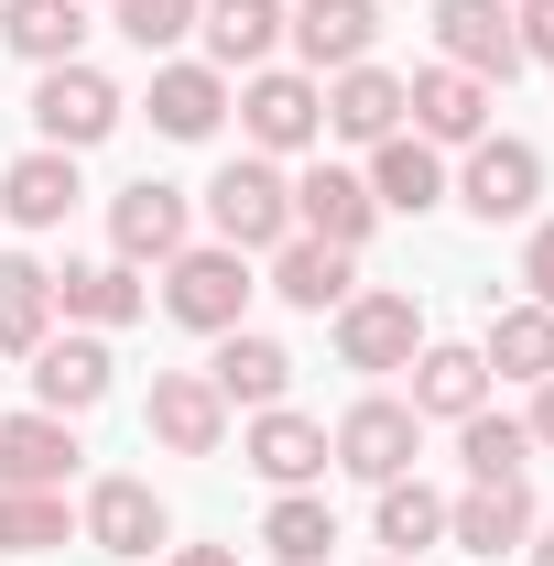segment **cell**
<instances>
[{
  "label": "cell",
  "instance_id": "7402d4cb",
  "mask_svg": "<svg viewBox=\"0 0 554 566\" xmlns=\"http://www.w3.org/2000/svg\"><path fill=\"white\" fill-rule=\"evenodd\" d=\"M196 33H207V66L228 76H251V66H273V44H283V0H207L196 11Z\"/></svg>",
  "mask_w": 554,
  "mask_h": 566
},
{
  "label": "cell",
  "instance_id": "f1b7e54d",
  "mask_svg": "<svg viewBox=\"0 0 554 566\" xmlns=\"http://www.w3.org/2000/svg\"><path fill=\"white\" fill-rule=\"evenodd\" d=\"M479 359L500 370V381H554V305H500Z\"/></svg>",
  "mask_w": 554,
  "mask_h": 566
},
{
  "label": "cell",
  "instance_id": "d6986e66",
  "mask_svg": "<svg viewBox=\"0 0 554 566\" xmlns=\"http://www.w3.org/2000/svg\"><path fill=\"white\" fill-rule=\"evenodd\" d=\"M370 197H381V208H403V218L446 208V153H435L424 132H392V142H370Z\"/></svg>",
  "mask_w": 554,
  "mask_h": 566
},
{
  "label": "cell",
  "instance_id": "60d3db41",
  "mask_svg": "<svg viewBox=\"0 0 554 566\" xmlns=\"http://www.w3.org/2000/svg\"><path fill=\"white\" fill-rule=\"evenodd\" d=\"M381 566H403V556H381Z\"/></svg>",
  "mask_w": 554,
  "mask_h": 566
},
{
  "label": "cell",
  "instance_id": "83f0119b",
  "mask_svg": "<svg viewBox=\"0 0 554 566\" xmlns=\"http://www.w3.org/2000/svg\"><path fill=\"white\" fill-rule=\"evenodd\" d=\"M44 338H55V273L22 262V251H0V349L33 359Z\"/></svg>",
  "mask_w": 554,
  "mask_h": 566
},
{
  "label": "cell",
  "instance_id": "5bb4252c",
  "mask_svg": "<svg viewBox=\"0 0 554 566\" xmlns=\"http://www.w3.org/2000/svg\"><path fill=\"white\" fill-rule=\"evenodd\" d=\"M283 33H294V55L305 66H370V44H381V0H294L283 11Z\"/></svg>",
  "mask_w": 554,
  "mask_h": 566
},
{
  "label": "cell",
  "instance_id": "277c9868",
  "mask_svg": "<svg viewBox=\"0 0 554 566\" xmlns=\"http://www.w3.org/2000/svg\"><path fill=\"white\" fill-rule=\"evenodd\" d=\"M446 197H457L468 218H489V229H500V218H533L544 208V153L489 132V142H468V175H457Z\"/></svg>",
  "mask_w": 554,
  "mask_h": 566
},
{
  "label": "cell",
  "instance_id": "3957f363",
  "mask_svg": "<svg viewBox=\"0 0 554 566\" xmlns=\"http://www.w3.org/2000/svg\"><path fill=\"white\" fill-rule=\"evenodd\" d=\"M239 132H251V153H305L327 132V87L294 66H251L239 76Z\"/></svg>",
  "mask_w": 554,
  "mask_h": 566
},
{
  "label": "cell",
  "instance_id": "4fadbf2b",
  "mask_svg": "<svg viewBox=\"0 0 554 566\" xmlns=\"http://www.w3.org/2000/svg\"><path fill=\"white\" fill-rule=\"evenodd\" d=\"M141 424H152L174 458H217V447H228V403H217L207 370H163L152 403H141Z\"/></svg>",
  "mask_w": 554,
  "mask_h": 566
},
{
  "label": "cell",
  "instance_id": "4dcf8cb0",
  "mask_svg": "<svg viewBox=\"0 0 554 566\" xmlns=\"http://www.w3.org/2000/svg\"><path fill=\"white\" fill-rule=\"evenodd\" d=\"M327 545H338V512L316 491H283L273 512H262V556L273 566H327Z\"/></svg>",
  "mask_w": 554,
  "mask_h": 566
},
{
  "label": "cell",
  "instance_id": "52a82bcc",
  "mask_svg": "<svg viewBox=\"0 0 554 566\" xmlns=\"http://www.w3.org/2000/svg\"><path fill=\"white\" fill-rule=\"evenodd\" d=\"M435 44H446V66H468L479 87H511V76H522L511 0H435Z\"/></svg>",
  "mask_w": 554,
  "mask_h": 566
},
{
  "label": "cell",
  "instance_id": "7a4b0ae2",
  "mask_svg": "<svg viewBox=\"0 0 554 566\" xmlns=\"http://www.w3.org/2000/svg\"><path fill=\"white\" fill-rule=\"evenodd\" d=\"M207 218H217L228 251H283L294 240V175H283L273 153H239V164H217Z\"/></svg>",
  "mask_w": 554,
  "mask_h": 566
},
{
  "label": "cell",
  "instance_id": "f35d334b",
  "mask_svg": "<svg viewBox=\"0 0 554 566\" xmlns=\"http://www.w3.org/2000/svg\"><path fill=\"white\" fill-rule=\"evenodd\" d=\"M174 566H239L228 545H174Z\"/></svg>",
  "mask_w": 554,
  "mask_h": 566
},
{
  "label": "cell",
  "instance_id": "ffe728a7",
  "mask_svg": "<svg viewBox=\"0 0 554 566\" xmlns=\"http://www.w3.org/2000/svg\"><path fill=\"white\" fill-rule=\"evenodd\" d=\"M207 381H217V403H283L294 392V359H283V338H262V327H228L217 338V359H207Z\"/></svg>",
  "mask_w": 554,
  "mask_h": 566
},
{
  "label": "cell",
  "instance_id": "cb8c5ba5",
  "mask_svg": "<svg viewBox=\"0 0 554 566\" xmlns=\"http://www.w3.org/2000/svg\"><path fill=\"white\" fill-rule=\"evenodd\" d=\"M228 120V76L217 66H152V132L163 142H207Z\"/></svg>",
  "mask_w": 554,
  "mask_h": 566
},
{
  "label": "cell",
  "instance_id": "6da1fadb",
  "mask_svg": "<svg viewBox=\"0 0 554 566\" xmlns=\"http://www.w3.org/2000/svg\"><path fill=\"white\" fill-rule=\"evenodd\" d=\"M163 316L174 327H196V338H228L239 316H251V251H228V240H185L174 262H163Z\"/></svg>",
  "mask_w": 554,
  "mask_h": 566
},
{
  "label": "cell",
  "instance_id": "e575fe53",
  "mask_svg": "<svg viewBox=\"0 0 554 566\" xmlns=\"http://www.w3.org/2000/svg\"><path fill=\"white\" fill-rule=\"evenodd\" d=\"M109 11H120V33H131L141 55H174V44L196 33V11H207V0H109Z\"/></svg>",
  "mask_w": 554,
  "mask_h": 566
},
{
  "label": "cell",
  "instance_id": "9a60e30c",
  "mask_svg": "<svg viewBox=\"0 0 554 566\" xmlns=\"http://www.w3.org/2000/svg\"><path fill=\"white\" fill-rule=\"evenodd\" d=\"M76 480V424L66 415H0V491H66Z\"/></svg>",
  "mask_w": 554,
  "mask_h": 566
},
{
  "label": "cell",
  "instance_id": "8992f818",
  "mask_svg": "<svg viewBox=\"0 0 554 566\" xmlns=\"http://www.w3.org/2000/svg\"><path fill=\"white\" fill-rule=\"evenodd\" d=\"M327 458H338L348 480L381 491V480H403V469L424 458V415H414V403H348V424L327 436Z\"/></svg>",
  "mask_w": 554,
  "mask_h": 566
},
{
  "label": "cell",
  "instance_id": "d6a6232c",
  "mask_svg": "<svg viewBox=\"0 0 554 566\" xmlns=\"http://www.w3.org/2000/svg\"><path fill=\"white\" fill-rule=\"evenodd\" d=\"M457 458H468V480H522V458H533V424L522 415H457Z\"/></svg>",
  "mask_w": 554,
  "mask_h": 566
},
{
  "label": "cell",
  "instance_id": "e0dca14e",
  "mask_svg": "<svg viewBox=\"0 0 554 566\" xmlns=\"http://www.w3.org/2000/svg\"><path fill=\"white\" fill-rule=\"evenodd\" d=\"M403 109H414V132L446 153V142H489V87L468 66H424L403 76Z\"/></svg>",
  "mask_w": 554,
  "mask_h": 566
},
{
  "label": "cell",
  "instance_id": "44dd1931",
  "mask_svg": "<svg viewBox=\"0 0 554 566\" xmlns=\"http://www.w3.org/2000/svg\"><path fill=\"white\" fill-rule=\"evenodd\" d=\"M327 132L338 142H392L403 132V76L392 66H338L327 76Z\"/></svg>",
  "mask_w": 554,
  "mask_h": 566
},
{
  "label": "cell",
  "instance_id": "74e56055",
  "mask_svg": "<svg viewBox=\"0 0 554 566\" xmlns=\"http://www.w3.org/2000/svg\"><path fill=\"white\" fill-rule=\"evenodd\" d=\"M522 424H533V447H554V381H533V415Z\"/></svg>",
  "mask_w": 554,
  "mask_h": 566
},
{
  "label": "cell",
  "instance_id": "5b68a950",
  "mask_svg": "<svg viewBox=\"0 0 554 566\" xmlns=\"http://www.w3.org/2000/svg\"><path fill=\"white\" fill-rule=\"evenodd\" d=\"M120 109H131V98L87 66V55H76V66H44V87H33V120H44V142H55V153L109 142V132H120Z\"/></svg>",
  "mask_w": 554,
  "mask_h": 566
},
{
  "label": "cell",
  "instance_id": "484cf974",
  "mask_svg": "<svg viewBox=\"0 0 554 566\" xmlns=\"http://www.w3.org/2000/svg\"><path fill=\"white\" fill-rule=\"evenodd\" d=\"M489 403V359L479 349H457V338H424L414 349V415H479Z\"/></svg>",
  "mask_w": 554,
  "mask_h": 566
},
{
  "label": "cell",
  "instance_id": "4316f807",
  "mask_svg": "<svg viewBox=\"0 0 554 566\" xmlns=\"http://www.w3.org/2000/svg\"><path fill=\"white\" fill-rule=\"evenodd\" d=\"M273 294L294 305V316H338V305H348V251H327V240L294 229V240L273 251Z\"/></svg>",
  "mask_w": 554,
  "mask_h": 566
},
{
  "label": "cell",
  "instance_id": "603a6c76",
  "mask_svg": "<svg viewBox=\"0 0 554 566\" xmlns=\"http://www.w3.org/2000/svg\"><path fill=\"white\" fill-rule=\"evenodd\" d=\"M87 545H98V556H152V545H163L152 480H98V491H87Z\"/></svg>",
  "mask_w": 554,
  "mask_h": 566
},
{
  "label": "cell",
  "instance_id": "30bf717a",
  "mask_svg": "<svg viewBox=\"0 0 554 566\" xmlns=\"http://www.w3.org/2000/svg\"><path fill=\"white\" fill-rule=\"evenodd\" d=\"M185 251V186H163V175H141L109 197V262H174Z\"/></svg>",
  "mask_w": 554,
  "mask_h": 566
},
{
  "label": "cell",
  "instance_id": "f546056e",
  "mask_svg": "<svg viewBox=\"0 0 554 566\" xmlns=\"http://www.w3.org/2000/svg\"><path fill=\"white\" fill-rule=\"evenodd\" d=\"M0 33H11V55H33V66H76L87 11H76V0H0Z\"/></svg>",
  "mask_w": 554,
  "mask_h": 566
},
{
  "label": "cell",
  "instance_id": "ba28073f",
  "mask_svg": "<svg viewBox=\"0 0 554 566\" xmlns=\"http://www.w3.org/2000/svg\"><path fill=\"white\" fill-rule=\"evenodd\" d=\"M294 229H305V240H327V251H359V240L381 229L370 175H348V164H305V175H294Z\"/></svg>",
  "mask_w": 554,
  "mask_h": 566
},
{
  "label": "cell",
  "instance_id": "9c48e42d",
  "mask_svg": "<svg viewBox=\"0 0 554 566\" xmlns=\"http://www.w3.org/2000/svg\"><path fill=\"white\" fill-rule=\"evenodd\" d=\"M414 349H424L414 294H348L338 305V359L348 370H414Z\"/></svg>",
  "mask_w": 554,
  "mask_h": 566
},
{
  "label": "cell",
  "instance_id": "ab89813d",
  "mask_svg": "<svg viewBox=\"0 0 554 566\" xmlns=\"http://www.w3.org/2000/svg\"><path fill=\"white\" fill-rule=\"evenodd\" d=\"M533 566H554V534H533Z\"/></svg>",
  "mask_w": 554,
  "mask_h": 566
},
{
  "label": "cell",
  "instance_id": "d590c367",
  "mask_svg": "<svg viewBox=\"0 0 554 566\" xmlns=\"http://www.w3.org/2000/svg\"><path fill=\"white\" fill-rule=\"evenodd\" d=\"M511 33H522V66H554V0H522Z\"/></svg>",
  "mask_w": 554,
  "mask_h": 566
},
{
  "label": "cell",
  "instance_id": "ac0fdd59",
  "mask_svg": "<svg viewBox=\"0 0 554 566\" xmlns=\"http://www.w3.org/2000/svg\"><path fill=\"white\" fill-rule=\"evenodd\" d=\"M76 197H87V186H76V153H55V142L0 175V218H11V229H66Z\"/></svg>",
  "mask_w": 554,
  "mask_h": 566
},
{
  "label": "cell",
  "instance_id": "8fae6325",
  "mask_svg": "<svg viewBox=\"0 0 554 566\" xmlns=\"http://www.w3.org/2000/svg\"><path fill=\"white\" fill-rule=\"evenodd\" d=\"M446 545L500 566L511 545H533V491H522V480H468V491L446 501Z\"/></svg>",
  "mask_w": 554,
  "mask_h": 566
},
{
  "label": "cell",
  "instance_id": "d4e9b609",
  "mask_svg": "<svg viewBox=\"0 0 554 566\" xmlns=\"http://www.w3.org/2000/svg\"><path fill=\"white\" fill-rule=\"evenodd\" d=\"M55 305H66L76 327H98V338H109V327H131L152 294H141L131 262H66V273H55Z\"/></svg>",
  "mask_w": 554,
  "mask_h": 566
},
{
  "label": "cell",
  "instance_id": "2e32d148",
  "mask_svg": "<svg viewBox=\"0 0 554 566\" xmlns=\"http://www.w3.org/2000/svg\"><path fill=\"white\" fill-rule=\"evenodd\" d=\"M33 403L44 415H87V403H109V338L98 327H76V338H44L33 349Z\"/></svg>",
  "mask_w": 554,
  "mask_h": 566
},
{
  "label": "cell",
  "instance_id": "836d02e7",
  "mask_svg": "<svg viewBox=\"0 0 554 566\" xmlns=\"http://www.w3.org/2000/svg\"><path fill=\"white\" fill-rule=\"evenodd\" d=\"M66 545V491H0V556Z\"/></svg>",
  "mask_w": 554,
  "mask_h": 566
},
{
  "label": "cell",
  "instance_id": "1f68e13d",
  "mask_svg": "<svg viewBox=\"0 0 554 566\" xmlns=\"http://www.w3.org/2000/svg\"><path fill=\"white\" fill-rule=\"evenodd\" d=\"M381 545H392L403 566H414L424 545H446V491H424L414 469H403V480H381Z\"/></svg>",
  "mask_w": 554,
  "mask_h": 566
},
{
  "label": "cell",
  "instance_id": "7c38bea8",
  "mask_svg": "<svg viewBox=\"0 0 554 566\" xmlns=\"http://www.w3.org/2000/svg\"><path fill=\"white\" fill-rule=\"evenodd\" d=\"M239 458H251L273 491H316V480H327V424L294 415V403H262L251 436H239Z\"/></svg>",
  "mask_w": 554,
  "mask_h": 566
},
{
  "label": "cell",
  "instance_id": "8d00e7d4",
  "mask_svg": "<svg viewBox=\"0 0 554 566\" xmlns=\"http://www.w3.org/2000/svg\"><path fill=\"white\" fill-rule=\"evenodd\" d=\"M522 283H533V305H554V218L522 240Z\"/></svg>",
  "mask_w": 554,
  "mask_h": 566
}]
</instances>
